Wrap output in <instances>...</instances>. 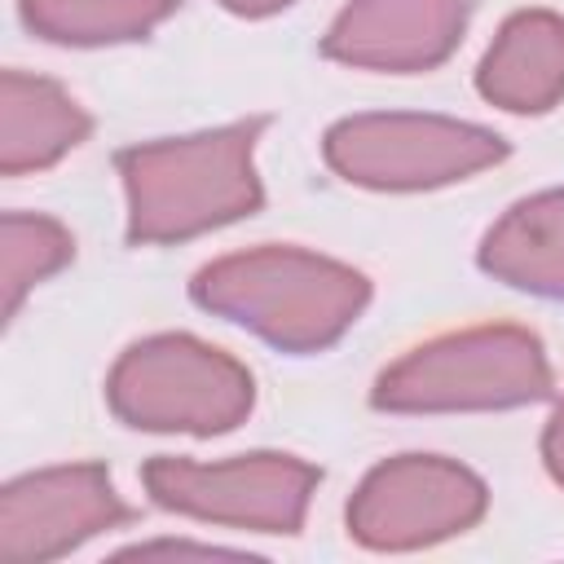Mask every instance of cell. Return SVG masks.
Wrapping results in <instances>:
<instances>
[{
    "mask_svg": "<svg viewBox=\"0 0 564 564\" xmlns=\"http://www.w3.org/2000/svg\"><path fill=\"white\" fill-rule=\"evenodd\" d=\"M264 123L269 119L256 115L194 137L119 150L115 167L128 194V242H185L260 212L264 189L256 176V141Z\"/></svg>",
    "mask_w": 564,
    "mask_h": 564,
    "instance_id": "cell-1",
    "label": "cell"
},
{
    "mask_svg": "<svg viewBox=\"0 0 564 564\" xmlns=\"http://www.w3.org/2000/svg\"><path fill=\"white\" fill-rule=\"evenodd\" d=\"M189 295L282 352H322L361 317L370 282L352 264L304 247H251L203 264Z\"/></svg>",
    "mask_w": 564,
    "mask_h": 564,
    "instance_id": "cell-2",
    "label": "cell"
},
{
    "mask_svg": "<svg viewBox=\"0 0 564 564\" xmlns=\"http://www.w3.org/2000/svg\"><path fill=\"white\" fill-rule=\"evenodd\" d=\"M551 361L524 326H467L436 335L397 357L370 388L375 410L392 414H458L516 410L551 397Z\"/></svg>",
    "mask_w": 564,
    "mask_h": 564,
    "instance_id": "cell-3",
    "label": "cell"
},
{
    "mask_svg": "<svg viewBox=\"0 0 564 564\" xmlns=\"http://www.w3.org/2000/svg\"><path fill=\"white\" fill-rule=\"evenodd\" d=\"M106 401L137 432H234L256 405L251 370L194 335H150L119 352L106 379Z\"/></svg>",
    "mask_w": 564,
    "mask_h": 564,
    "instance_id": "cell-4",
    "label": "cell"
},
{
    "mask_svg": "<svg viewBox=\"0 0 564 564\" xmlns=\"http://www.w3.org/2000/svg\"><path fill=\"white\" fill-rule=\"evenodd\" d=\"M322 159L361 189H436L507 159V141L445 115H352L330 123Z\"/></svg>",
    "mask_w": 564,
    "mask_h": 564,
    "instance_id": "cell-5",
    "label": "cell"
},
{
    "mask_svg": "<svg viewBox=\"0 0 564 564\" xmlns=\"http://www.w3.org/2000/svg\"><path fill=\"white\" fill-rule=\"evenodd\" d=\"M141 480L150 502L163 511L251 533H300L322 471L308 458L260 449L220 463L150 458Z\"/></svg>",
    "mask_w": 564,
    "mask_h": 564,
    "instance_id": "cell-6",
    "label": "cell"
},
{
    "mask_svg": "<svg viewBox=\"0 0 564 564\" xmlns=\"http://www.w3.org/2000/svg\"><path fill=\"white\" fill-rule=\"evenodd\" d=\"M489 507L476 471L441 454H397L366 471L348 502V538L370 551H419L467 533Z\"/></svg>",
    "mask_w": 564,
    "mask_h": 564,
    "instance_id": "cell-7",
    "label": "cell"
},
{
    "mask_svg": "<svg viewBox=\"0 0 564 564\" xmlns=\"http://www.w3.org/2000/svg\"><path fill=\"white\" fill-rule=\"evenodd\" d=\"M132 511L101 463L26 471L0 494V555L9 564L57 560L88 538L123 524Z\"/></svg>",
    "mask_w": 564,
    "mask_h": 564,
    "instance_id": "cell-8",
    "label": "cell"
},
{
    "mask_svg": "<svg viewBox=\"0 0 564 564\" xmlns=\"http://www.w3.org/2000/svg\"><path fill=\"white\" fill-rule=\"evenodd\" d=\"M467 13L471 0H348L326 26L322 53L357 70H432L458 48Z\"/></svg>",
    "mask_w": 564,
    "mask_h": 564,
    "instance_id": "cell-9",
    "label": "cell"
},
{
    "mask_svg": "<svg viewBox=\"0 0 564 564\" xmlns=\"http://www.w3.org/2000/svg\"><path fill=\"white\" fill-rule=\"evenodd\" d=\"M476 88L498 110L546 115L564 97V18L551 9L511 13L480 57Z\"/></svg>",
    "mask_w": 564,
    "mask_h": 564,
    "instance_id": "cell-10",
    "label": "cell"
},
{
    "mask_svg": "<svg viewBox=\"0 0 564 564\" xmlns=\"http://www.w3.org/2000/svg\"><path fill=\"white\" fill-rule=\"evenodd\" d=\"M93 119L53 79L4 70L0 75V172L22 176L53 167L88 137Z\"/></svg>",
    "mask_w": 564,
    "mask_h": 564,
    "instance_id": "cell-11",
    "label": "cell"
},
{
    "mask_svg": "<svg viewBox=\"0 0 564 564\" xmlns=\"http://www.w3.org/2000/svg\"><path fill=\"white\" fill-rule=\"evenodd\" d=\"M476 260L516 291L564 300V189L520 198L502 220L489 225Z\"/></svg>",
    "mask_w": 564,
    "mask_h": 564,
    "instance_id": "cell-12",
    "label": "cell"
},
{
    "mask_svg": "<svg viewBox=\"0 0 564 564\" xmlns=\"http://www.w3.org/2000/svg\"><path fill=\"white\" fill-rule=\"evenodd\" d=\"M18 9L22 22L48 44L101 48L145 40L176 13V0H18Z\"/></svg>",
    "mask_w": 564,
    "mask_h": 564,
    "instance_id": "cell-13",
    "label": "cell"
},
{
    "mask_svg": "<svg viewBox=\"0 0 564 564\" xmlns=\"http://www.w3.org/2000/svg\"><path fill=\"white\" fill-rule=\"evenodd\" d=\"M75 256V238L62 220L35 212H4L0 216V286H4V317H13L26 291Z\"/></svg>",
    "mask_w": 564,
    "mask_h": 564,
    "instance_id": "cell-14",
    "label": "cell"
},
{
    "mask_svg": "<svg viewBox=\"0 0 564 564\" xmlns=\"http://www.w3.org/2000/svg\"><path fill=\"white\" fill-rule=\"evenodd\" d=\"M542 463H546L551 480L564 485V401L555 405V414H551V423L542 432Z\"/></svg>",
    "mask_w": 564,
    "mask_h": 564,
    "instance_id": "cell-15",
    "label": "cell"
},
{
    "mask_svg": "<svg viewBox=\"0 0 564 564\" xmlns=\"http://www.w3.org/2000/svg\"><path fill=\"white\" fill-rule=\"evenodd\" d=\"M132 555H198V560H212V555H234L225 546H198V542H141V546H128L123 560Z\"/></svg>",
    "mask_w": 564,
    "mask_h": 564,
    "instance_id": "cell-16",
    "label": "cell"
},
{
    "mask_svg": "<svg viewBox=\"0 0 564 564\" xmlns=\"http://www.w3.org/2000/svg\"><path fill=\"white\" fill-rule=\"evenodd\" d=\"M229 13H242V18H269V13H282L286 4L295 0H220Z\"/></svg>",
    "mask_w": 564,
    "mask_h": 564,
    "instance_id": "cell-17",
    "label": "cell"
}]
</instances>
